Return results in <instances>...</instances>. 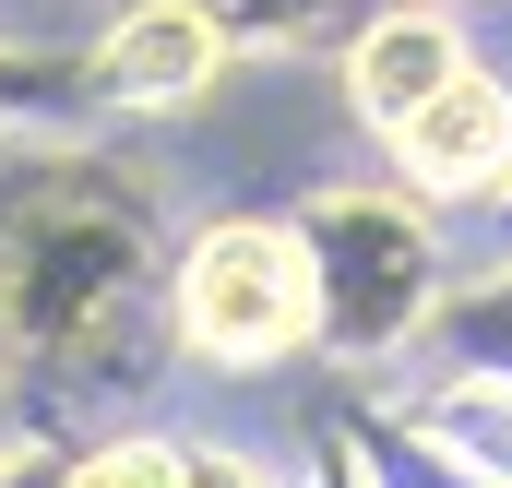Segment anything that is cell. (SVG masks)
Returning <instances> with one entry per match:
<instances>
[{
    "instance_id": "cell-13",
    "label": "cell",
    "mask_w": 512,
    "mask_h": 488,
    "mask_svg": "<svg viewBox=\"0 0 512 488\" xmlns=\"http://www.w3.org/2000/svg\"><path fill=\"white\" fill-rule=\"evenodd\" d=\"M322 465H334V488H393L382 465H370V453H358V441H346V429H334V453H322Z\"/></svg>"
},
{
    "instance_id": "cell-5",
    "label": "cell",
    "mask_w": 512,
    "mask_h": 488,
    "mask_svg": "<svg viewBox=\"0 0 512 488\" xmlns=\"http://www.w3.org/2000/svg\"><path fill=\"white\" fill-rule=\"evenodd\" d=\"M465 72H477V48H465V24L441 0H370L358 36L334 48V84H346V108H358L370 143H393L429 96H453Z\"/></svg>"
},
{
    "instance_id": "cell-3",
    "label": "cell",
    "mask_w": 512,
    "mask_h": 488,
    "mask_svg": "<svg viewBox=\"0 0 512 488\" xmlns=\"http://www.w3.org/2000/svg\"><path fill=\"white\" fill-rule=\"evenodd\" d=\"M167 346L191 369H227V381H262V369L310 358V262L286 239V215H203L167 250Z\"/></svg>"
},
{
    "instance_id": "cell-4",
    "label": "cell",
    "mask_w": 512,
    "mask_h": 488,
    "mask_svg": "<svg viewBox=\"0 0 512 488\" xmlns=\"http://www.w3.org/2000/svg\"><path fill=\"white\" fill-rule=\"evenodd\" d=\"M72 60H84V120H179L215 96V72L239 48L203 0H120Z\"/></svg>"
},
{
    "instance_id": "cell-9",
    "label": "cell",
    "mask_w": 512,
    "mask_h": 488,
    "mask_svg": "<svg viewBox=\"0 0 512 488\" xmlns=\"http://www.w3.org/2000/svg\"><path fill=\"white\" fill-rule=\"evenodd\" d=\"M441 346H453V369H489V381H512V250H501V262H477V274L453 286Z\"/></svg>"
},
{
    "instance_id": "cell-8",
    "label": "cell",
    "mask_w": 512,
    "mask_h": 488,
    "mask_svg": "<svg viewBox=\"0 0 512 488\" xmlns=\"http://www.w3.org/2000/svg\"><path fill=\"white\" fill-rule=\"evenodd\" d=\"M60 488H191V441L179 429H108V441L60 453Z\"/></svg>"
},
{
    "instance_id": "cell-11",
    "label": "cell",
    "mask_w": 512,
    "mask_h": 488,
    "mask_svg": "<svg viewBox=\"0 0 512 488\" xmlns=\"http://www.w3.org/2000/svg\"><path fill=\"white\" fill-rule=\"evenodd\" d=\"M191 488H298V477L262 465V453H239V441H191Z\"/></svg>"
},
{
    "instance_id": "cell-16",
    "label": "cell",
    "mask_w": 512,
    "mask_h": 488,
    "mask_svg": "<svg viewBox=\"0 0 512 488\" xmlns=\"http://www.w3.org/2000/svg\"><path fill=\"white\" fill-rule=\"evenodd\" d=\"M441 12H465V0H441Z\"/></svg>"
},
{
    "instance_id": "cell-12",
    "label": "cell",
    "mask_w": 512,
    "mask_h": 488,
    "mask_svg": "<svg viewBox=\"0 0 512 488\" xmlns=\"http://www.w3.org/2000/svg\"><path fill=\"white\" fill-rule=\"evenodd\" d=\"M0 488H60V453H48V429H36V441L0 465Z\"/></svg>"
},
{
    "instance_id": "cell-14",
    "label": "cell",
    "mask_w": 512,
    "mask_h": 488,
    "mask_svg": "<svg viewBox=\"0 0 512 488\" xmlns=\"http://www.w3.org/2000/svg\"><path fill=\"white\" fill-rule=\"evenodd\" d=\"M24 441H36V417H24V393H12V381H0V465H12V453H24Z\"/></svg>"
},
{
    "instance_id": "cell-1",
    "label": "cell",
    "mask_w": 512,
    "mask_h": 488,
    "mask_svg": "<svg viewBox=\"0 0 512 488\" xmlns=\"http://www.w3.org/2000/svg\"><path fill=\"white\" fill-rule=\"evenodd\" d=\"M167 250H179V203L155 155L96 131L0 143V381L72 393V405L120 393L167 334L155 322Z\"/></svg>"
},
{
    "instance_id": "cell-7",
    "label": "cell",
    "mask_w": 512,
    "mask_h": 488,
    "mask_svg": "<svg viewBox=\"0 0 512 488\" xmlns=\"http://www.w3.org/2000/svg\"><path fill=\"white\" fill-rule=\"evenodd\" d=\"M72 120H84V60L36 48V36H0V143H48Z\"/></svg>"
},
{
    "instance_id": "cell-10",
    "label": "cell",
    "mask_w": 512,
    "mask_h": 488,
    "mask_svg": "<svg viewBox=\"0 0 512 488\" xmlns=\"http://www.w3.org/2000/svg\"><path fill=\"white\" fill-rule=\"evenodd\" d=\"M227 24V48H346L370 0H203Z\"/></svg>"
},
{
    "instance_id": "cell-2",
    "label": "cell",
    "mask_w": 512,
    "mask_h": 488,
    "mask_svg": "<svg viewBox=\"0 0 512 488\" xmlns=\"http://www.w3.org/2000/svg\"><path fill=\"white\" fill-rule=\"evenodd\" d=\"M286 239L310 262V358L334 369H405L441 346V310L465 286L453 262V215L417 203L405 179H310L286 203Z\"/></svg>"
},
{
    "instance_id": "cell-6",
    "label": "cell",
    "mask_w": 512,
    "mask_h": 488,
    "mask_svg": "<svg viewBox=\"0 0 512 488\" xmlns=\"http://www.w3.org/2000/svg\"><path fill=\"white\" fill-rule=\"evenodd\" d=\"M382 179H405L417 203H501V179H512V72L501 60H477L453 96H429L417 120L382 143Z\"/></svg>"
},
{
    "instance_id": "cell-15",
    "label": "cell",
    "mask_w": 512,
    "mask_h": 488,
    "mask_svg": "<svg viewBox=\"0 0 512 488\" xmlns=\"http://www.w3.org/2000/svg\"><path fill=\"white\" fill-rule=\"evenodd\" d=\"M501 250H512V179H501Z\"/></svg>"
}]
</instances>
